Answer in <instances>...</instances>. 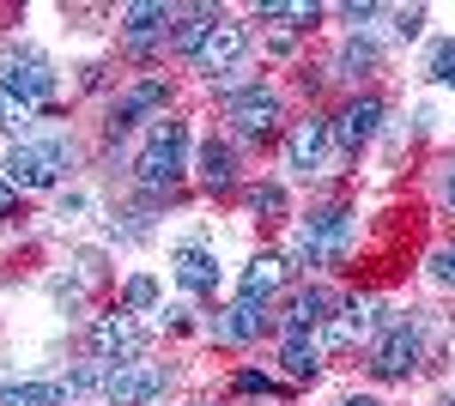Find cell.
<instances>
[{"label": "cell", "instance_id": "obj_1", "mask_svg": "<svg viewBox=\"0 0 455 406\" xmlns=\"http://www.w3.org/2000/svg\"><path fill=\"white\" fill-rule=\"evenodd\" d=\"M182 170H188V128H182V122H158L140 146L134 176H140V188L158 195V188H176V182H182Z\"/></svg>", "mask_w": 455, "mask_h": 406}, {"label": "cell", "instance_id": "obj_2", "mask_svg": "<svg viewBox=\"0 0 455 406\" xmlns=\"http://www.w3.org/2000/svg\"><path fill=\"white\" fill-rule=\"evenodd\" d=\"M0 176H6L19 195H31V188H55V182L68 176V146H61V139H19V146L6 152Z\"/></svg>", "mask_w": 455, "mask_h": 406}, {"label": "cell", "instance_id": "obj_3", "mask_svg": "<svg viewBox=\"0 0 455 406\" xmlns=\"http://www.w3.org/2000/svg\"><path fill=\"white\" fill-rule=\"evenodd\" d=\"M419 352H425L419 315H395L383 334H377V346H371V370L383 376V382H401V376L419 370Z\"/></svg>", "mask_w": 455, "mask_h": 406}, {"label": "cell", "instance_id": "obj_4", "mask_svg": "<svg viewBox=\"0 0 455 406\" xmlns=\"http://www.w3.org/2000/svg\"><path fill=\"white\" fill-rule=\"evenodd\" d=\"M347 249H352V212H340V206L310 212V219L298 225V255H304L310 267H334V261H347Z\"/></svg>", "mask_w": 455, "mask_h": 406}, {"label": "cell", "instance_id": "obj_5", "mask_svg": "<svg viewBox=\"0 0 455 406\" xmlns=\"http://www.w3.org/2000/svg\"><path fill=\"white\" fill-rule=\"evenodd\" d=\"M171 388V370L164 364H109V382H104V401L116 406H146Z\"/></svg>", "mask_w": 455, "mask_h": 406}, {"label": "cell", "instance_id": "obj_6", "mask_svg": "<svg viewBox=\"0 0 455 406\" xmlns=\"http://www.w3.org/2000/svg\"><path fill=\"white\" fill-rule=\"evenodd\" d=\"M225 122H231L243 139L274 134V122H280V98H274L267 85H243V92H231V98H225Z\"/></svg>", "mask_w": 455, "mask_h": 406}, {"label": "cell", "instance_id": "obj_7", "mask_svg": "<svg viewBox=\"0 0 455 406\" xmlns=\"http://www.w3.org/2000/svg\"><path fill=\"white\" fill-rule=\"evenodd\" d=\"M85 346H92L104 364H134L146 352V328H134L128 315H98V322L85 328Z\"/></svg>", "mask_w": 455, "mask_h": 406}, {"label": "cell", "instance_id": "obj_8", "mask_svg": "<svg viewBox=\"0 0 455 406\" xmlns=\"http://www.w3.org/2000/svg\"><path fill=\"white\" fill-rule=\"evenodd\" d=\"M243 49H249V31L231 25V19H219V25L207 31V43H201V55H195V68L201 73H231L237 61H243Z\"/></svg>", "mask_w": 455, "mask_h": 406}, {"label": "cell", "instance_id": "obj_9", "mask_svg": "<svg viewBox=\"0 0 455 406\" xmlns=\"http://www.w3.org/2000/svg\"><path fill=\"white\" fill-rule=\"evenodd\" d=\"M377 122H383V103L377 98H352L347 109H340V122H334V146H340V152H364L371 134H377Z\"/></svg>", "mask_w": 455, "mask_h": 406}, {"label": "cell", "instance_id": "obj_10", "mask_svg": "<svg viewBox=\"0 0 455 406\" xmlns=\"http://www.w3.org/2000/svg\"><path fill=\"white\" fill-rule=\"evenodd\" d=\"M328 139H334V128H328V122H298V128H291V139H285V164L291 170H304V176H310V170H322V158H328Z\"/></svg>", "mask_w": 455, "mask_h": 406}, {"label": "cell", "instance_id": "obj_11", "mask_svg": "<svg viewBox=\"0 0 455 406\" xmlns=\"http://www.w3.org/2000/svg\"><path fill=\"white\" fill-rule=\"evenodd\" d=\"M371 328H377V304L371 298H347V304L328 315V346H358Z\"/></svg>", "mask_w": 455, "mask_h": 406}, {"label": "cell", "instance_id": "obj_12", "mask_svg": "<svg viewBox=\"0 0 455 406\" xmlns=\"http://www.w3.org/2000/svg\"><path fill=\"white\" fill-rule=\"evenodd\" d=\"M6 92H19L25 103H49V92H55V73H49V61H36V55H25V61H12L6 68V79H0Z\"/></svg>", "mask_w": 455, "mask_h": 406}, {"label": "cell", "instance_id": "obj_13", "mask_svg": "<svg viewBox=\"0 0 455 406\" xmlns=\"http://www.w3.org/2000/svg\"><path fill=\"white\" fill-rule=\"evenodd\" d=\"M261 328H267V309H261V304H249V298H237V304L225 309L219 322H212V334L225 339V346H249V339L261 334Z\"/></svg>", "mask_w": 455, "mask_h": 406}, {"label": "cell", "instance_id": "obj_14", "mask_svg": "<svg viewBox=\"0 0 455 406\" xmlns=\"http://www.w3.org/2000/svg\"><path fill=\"white\" fill-rule=\"evenodd\" d=\"M176 285H182V291H212V285H219V261H212V249H201V243L176 249Z\"/></svg>", "mask_w": 455, "mask_h": 406}, {"label": "cell", "instance_id": "obj_15", "mask_svg": "<svg viewBox=\"0 0 455 406\" xmlns=\"http://www.w3.org/2000/svg\"><path fill=\"white\" fill-rule=\"evenodd\" d=\"M328 309H334V298H328L322 285L298 291L291 309H285V334H315V328H328Z\"/></svg>", "mask_w": 455, "mask_h": 406}, {"label": "cell", "instance_id": "obj_16", "mask_svg": "<svg viewBox=\"0 0 455 406\" xmlns=\"http://www.w3.org/2000/svg\"><path fill=\"white\" fill-rule=\"evenodd\" d=\"M158 103H164V85H158V79H146V85H134L128 98H122L116 109H109V139H116V134H128V128L140 122L146 109H158Z\"/></svg>", "mask_w": 455, "mask_h": 406}, {"label": "cell", "instance_id": "obj_17", "mask_svg": "<svg viewBox=\"0 0 455 406\" xmlns=\"http://www.w3.org/2000/svg\"><path fill=\"white\" fill-rule=\"evenodd\" d=\"M280 370L291 376V382H315V376H322V352H315V339H310V334H285Z\"/></svg>", "mask_w": 455, "mask_h": 406}, {"label": "cell", "instance_id": "obj_18", "mask_svg": "<svg viewBox=\"0 0 455 406\" xmlns=\"http://www.w3.org/2000/svg\"><path fill=\"white\" fill-rule=\"evenodd\" d=\"M280 285H285V261L280 255H255V261H249V273H243V298L249 304H267Z\"/></svg>", "mask_w": 455, "mask_h": 406}, {"label": "cell", "instance_id": "obj_19", "mask_svg": "<svg viewBox=\"0 0 455 406\" xmlns=\"http://www.w3.org/2000/svg\"><path fill=\"white\" fill-rule=\"evenodd\" d=\"M0 406H68V382H6Z\"/></svg>", "mask_w": 455, "mask_h": 406}, {"label": "cell", "instance_id": "obj_20", "mask_svg": "<svg viewBox=\"0 0 455 406\" xmlns=\"http://www.w3.org/2000/svg\"><path fill=\"white\" fill-rule=\"evenodd\" d=\"M212 25H219V12H212V6H195V12H182V19H176V49H182V55L195 61Z\"/></svg>", "mask_w": 455, "mask_h": 406}, {"label": "cell", "instance_id": "obj_21", "mask_svg": "<svg viewBox=\"0 0 455 406\" xmlns=\"http://www.w3.org/2000/svg\"><path fill=\"white\" fill-rule=\"evenodd\" d=\"M195 176H201L207 188H231V176H237V170H231V146H225V139H207V146H201V170H195Z\"/></svg>", "mask_w": 455, "mask_h": 406}, {"label": "cell", "instance_id": "obj_22", "mask_svg": "<svg viewBox=\"0 0 455 406\" xmlns=\"http://www.w3.org/2000/svg\"><path fill=\"white\" fill-rule=\"evenodd\" d=\"M122 25H128L134 43H152V36L171 25V6H128V12H122Z\"/></svg>", "mask_w": 455, "mask_h": 406}, {"label": "cell", "instance_id": "obj_23", "mask_svg": "<svg viewBox=\"0 0 455 406\" xmlns=\"http://www.w3.org/2000/svg\"><path fill=\"white\" fill-rule=\"evenodd\" d=\"M31 122H36V103H25L19 92H6V85H0V128H6V134H25Z\"/></svg>", "mask_w": 455, "mask_h": 406}, {"label": "cell", "instance_id": "obj_24", "mask_svg": "<svg viewBox=\"0 0 455 406\" xmlns=\"http://www.w3.org/2000/svg\"><path fill=\"white\" fill-rule=\"evenodd\" d=\"M377 61H383V55H377V43H364V36H352L347 49H340V73H352V79H358V73H377Z\"/></svg>", "mask_w": 455, "mask_h": 406}, {"label": "cell", "instance_id": "obj_25", "mask_svg": "<svg viewBox=\"0 0 455 406\" xmlns=\"http://www.w3.org/2000/svg\"><path fill=\"white\" fill-rule=\"evenodd\" d=\"M249 212L274 225V219H280V212H285V188H280V182H261V188L249 195Z\"/></svg>", "mask_w": 455, "mask_h": 406}, {"label": "cell", "instance_id": "obj_26", "mask_svg": "<svg viewBox=\"0 0 455 406\" xmlns=\"http://www.w3.org/2000/svg\"><path fill=\"white\" fill-rule=\"evenodd\" d=\"M152 304H158V279H128L122 309H152Z\"/></svg>", "mask_w": 455, "mask_h": 406}, {"label": "cell", "instance_id": "obj_27", "mask_svg": "<svg viewBox=\"0 0 455 406\" xmlns=\"http://www.w3.org/2000/svg\"><path fill=\"white\" fill-rule=\"evenodd\" d=\"M425 73H431V79H443V85H455V43H437V49H431V61H425Z\"/></svg>", "mask_w": 455, "mask_h": 406}, {"label": "cell", "instance_id": "obj_28", "mask_svg": "<svg viewBox=\"0 0 455 406\" xmlns=\"http://www.w3.org/2000/svg\"><path fill=\"white\" fill-rule=\"evenodd\" d=\"M261 19H267V25H310L315 6H304V0H298V6H261Z\"/></svg>", "mask_w": 455, "mask_h": 406}, {"label": "cell", "instance_id": "obj_29", "mask_svg": "<svg viewBox=\"0 0 455 406\" xmlns=\"http://www.w3.org/2000/svg\"><path fill=\"white\" fill-rule=\"evenodd\" d=\"M431 279L443 291H455V249H431Z\"/></svg>", "mask_w": 455, "mask_h": 406}, {"label": "cell", "instance_id": "obj_30", "mask_svg": "<svg viewBox=\"0 0 455 406\" xmlns=\"http://www.w3.org/2000/svg\"><path fill=\"white\" fill-rule=\"evenodd\" d=\"M419 25H425V12H419V6L395 12V36H419Z\"/></svg>", "mask_w": 455, "mask_h": 406}, {"label": "cell", "instance_id": "obj_31", "mask_svg": "<svg viewBox=\"0 0 455 406\" xmlns=\"http://www.w3.org/2000/svg\"><path fill=\"white\" fill-rule=\"evenodd\" d=\"M267 388H274V382H267V376H255V370L237 376V394H267Z\"/></svg>", "mask_w": 455, "mask_h": 406}, {"label": "cell", "instance_id": "obj_32", "mask_svg": "<svg viewBox=\"0 0 455 406\" xmlns=\"http://www.w3.org/2000/svg\"><path fill=\"white\" fill-rule=\"evenodd\" d=\"M12 206H19V188H12V182H6V176H0V219H6V212H12Z\"/></svg>", "mask_w": 455, "mask_h": 406}, {"label": "cell", "instance_id": "obj_33", "mask_svg": "<svg viewBox=\"0 0 455 406\" xmlns=\"http://www.w3.org/2000/svg\"><path fill=\"white\" fill-rule=\"evenodd\" d=\"M443 195H450V206H455V170H450V182H443Z\"/></svg>", "mask_w": 455, "mask_h": 406}, {"label": "cell", "instance_id": "obj_34", "mask_svg": "<svg viewBox=\"0 0 455 406\" xmlns=\"http://www.w3.org/2000/svg\"><path fill=\"white\" fill-rule=\"evenodd\" d=\"M347 406H377V401H347Z\"/></svg>", "mask_w": 455, "mask_h": 406}, {"label": "cell", "instance_id": "obj_35", "mask_svg": "<svg viewBox=\"0 0 455 406\" xmlns=\"http://www.w3.org/2000/svg\"><path fill=\"white\" fill-rule=\"evenodd\" d=\"M443 406H455V401H443Z\"/></svg>", "mask_w": 455, "mask_h": 406}]
</instances>
